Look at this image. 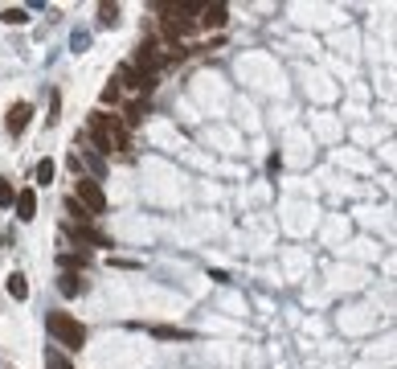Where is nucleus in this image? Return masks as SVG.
<instances>
[{"mask_svg": "<svg viewBox=\"0 0 397 369\" xmlns=\"http://www.w3.org/2000/svg\"><path fill=\"white\" fill-rule=\"evenodd\" d=\"M90 135H95V144H99L102 152H127L132 148V135L123 128V119L107 115V111H99V115L90 119Z\"/></svg>", "mask_w": 397, "mask_h": 369, "instance_id": "nucleus-1", "label": "nucleus"}, {"mask_svg": "<svg viewBox=\"0 0 397 369\" xmlns=\"http://www.w3.org/2000/svg\"><path fill=\"white\" fill-rule=\"evenodd\" d=\"M156 13L164 17V33L172 41H184V37H193V29H197V13L189 4H156Z\"/></svg>", "mask_w": 397, "mask_h": 369, "instance_id": "nucleus-2", "label": "nucleus"}, {"mask_svg": "<svg viewBox=\"0 0 397 369\" xmlns=\"http://www.w3.org/2000/svg\"><path fill=\"white\" fill-rule=\"evenodd\" d=\"M50 333L58 336V345H66V349H83L86 345V324L66 316V312H50Z\"/></svg>", "mask_w": 397, "mask_h": 369, "instance_id": "nucleus-3", "label": "nucleus"}, {"mask_svg": "<svg viewBox=\"0 0 397 369\" xmlns=\"http://www.w3.org/2000/svg\"><path fill=\"white\" fill-rule=\"evenodd\" d=\"M74 197H78V202H83L86 209H90V218L107 209V197H102L99 181H90V177H83V181H78V189H74Z\"/></svg>", "mask_w": 397, "mask_h": 369, "instance_id": "nucleus-4", "label": "nucleus"}, {"mask_svg": "<svg viewBox=\"0 0 397 369\" xmlns=\"http://www.w3.org/2000/svg\"><path fill=\"white\" fill-rule=\"evenodd\" d=\"M66 234L74 238V242H83V251H90V246H107V238L90 226V222H70L66 226Z\"/></svg>", "mask_w": 397, "mask_h": 369, "instance_id": "nucleus-5", "label": "nucleus"}, {"mask_svg": "<svg viewBox=\"0 0 397 369\" xmlns=\"http://www.w3.org/2000/svg\"><path fill=\"white\" fill-rule=\"evenodd\" d=\"M29 119H33V107H29V103H13V107H9V119H4L9 135H21L29 128Z\"/></svg>", "mask_w": 397, "mask_h": 369, "instance_id": "nucleus-6", "label": "nucleus"}, {"mask_svg": "<svg viewBox=\"0 0 397 369\" xmlns=\"http://www.w3.org/2000/svg\"><path fill=\"white\" fill-rule=\"evenodd\" d=\"M226 17H230V4H205V9H201V25H205V29H221Z\"/></svg>", "mask_w": 397, "mask_h": 369, "instance_id": "nucleus-7", "label": "nucleus"}, {"mask_svg": "<svg viewBox=\"0 0 397 369\" xmlns=\"http://www.w3.org/2000/svg\"><path fill=\"white\" fill-rule=\"evenodd\" d=\"M13 209H17V218L29 222V218L37 214V193H33V189H21V193H17V202H13Z\"/></svg>", "mask_w": 397, "mask_h": 369, "instance_id": "nucleus-8", "label": "nucleus"}, {"mask_svg": "<svg viewBox=\"0 0 397 369\" xmlns=\"http://www.w3.org/2000/svg\"><path fill=\"white\" fill-rule=\"evenodd\" d=\"M9 296H13V300H25V296H29V279H25V275H9Z\"/></svg>", "mask_w": 397, "mask_h": 369, "instance_id": "nucleus-9", "label": "nucleus"}, {"mask_svg": "<svg viewBox=\"0 0 397 369\" xmlns=\"http://www.w3.org/2000/svg\"><path fill=\"white\" fill-rule=\"evenodd\" d=\"M66 214H70V222H90V209H86L78 197H70L66 202Z\"/></svg>", "mask_w": 397, "mask_h": 369, "instance_id": "nucleus-10", "label": "nucleus"}, {"mask_svg": "<svg viewBox=\"0 0 397 369\" xmlns=\"http://www.w3.org/2000/svg\"><path fill=\"white\" fill-rule=\"evenodd\" d=\"M0 21H4V25H25V21H29V13H25V9H4V13H0Z\"/></svg>", "mask_w": 397, "mask_h": 369, "instance_id": "nucleus-11", "label": "nucleus"}, {"mask_svg": "<svg viewBox=\"0 0 397 369\" xmlns=\"http://www.w3.org/2000/svg\"><path fill=\"white\" fill-rule=\"evenodd\" d=\"M53 172H58L53 160H41V165H37V184H53Z\"/></svg>", "mask_w": 397, "mask_h": 369, "instance_id": "nucleus-12", "label": "nucleus"}, {"mask_svg": "<svg viewBox=\"0 0 397 369\" xmlns=\"http://www.w3.org/2000/svg\"><path fill=\"white\" fill-rule=\"evenodd\" d=\"M62 291H66V296H78V291H83V284H78V275H74V271L62 275Z\"/></svg>", "mask_w": 397, "mask_h": 369, "instance_id": "nucleus-13", "label": "nucleus"}, {"mask_svg": "<svg viewBox=\"0 0 397 369\" xmlns=\"http://www.w3.org/2000/svg\"><path fill=\"white\" fill-rule=\"evenodd\" d=\"M13 202H17V189L9 181H0V205H13Z\"/></svg>", "mask_w": 397, "mask_h": 369, "instance_id": "nucleus-14", "label": "nucleus"}, {"mask_svg": "<svg viewBox=\"0 0 397 369\" xmlns=\"http://www.w3.org/2000/svg\"><path fill=\"white\" fill-rule=\"evenodd\" d=\"M58 263H62V267H66V271H78V267H83V263H86V259H83V254H62Z\"/></svg>", "mask_w": 397, "mask_h": 369, "instance_id": "nucleus-15", "label": "nucleus"}, {"mask_svg": "<svg viewBox=\"0 0 397 369\" xmlns=\"http://www.w3.org/2000/svg\"><path fill=\"white\" fill-rule=\"evenodd\" d=\"M152 333H156V336H168V341H184L181 328H164V324H160V328H152Z\"/></svg>", "mask_w": 397, "mask_h": 369, "instance_id": "nucleus-16", "label": "nucleus"}, {"mask_svg": "<svg viewBox=\"0 0 397 369\" xmlns=\"http://www.w3.org/2000/svg\"><path fill=\"white\" fill-rule=\"evenodd\" d=\"M102 99H107V103H115V99H119V83L107 86V90H102Z\"/></svg>", "mask_w": 397, "mask_h": 369, "instance_id": "nucleus-17", "label": "nucleus"}, {"mask_svg": "<svg viewBox=\"0 0 397 369\" xmlns=\"http://www.w3.org/2000/svg\"><path fill=\"white\" fill-rule=\"evenodd\" d=\"M50 369H70V365L62 361V357H58V353H50Z\"/></svg>", "mask_w": 397, "mask_h": 369, "instance_id": "nucleus-18", "label": "nucleus"}]
</instances>
